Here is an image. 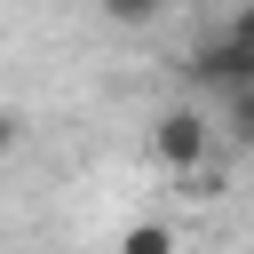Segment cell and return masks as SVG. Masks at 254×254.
Instances as JSON below:
<instances>
[{"instance_id": "cell-6", "label": "cell", "mask_w": 254, "mask_h": 254, "mask_svg": "<svg viewBox=\"0 0 254 254\" xmlns=\"http://www.w3.org/2000/svg\"><path fill=\"white\" fill-rule=\"evenodd\" d=\"M222 32H238V40H254V0H246V8H238V16L222 24Z\"/></svg>"}, {"instance_id": "cell-1", "label": "cell", "mask_w": 254, "mask_h": 254, "mask_svg": "<svg viewBox=\"0 0 254 254\" xmlns=\"http://www.w3.org/2000/svg\"><path fill=\"white\" fill-rule=\"evenodd\" d=\"M151 159L175 167V175H206V159H214V119H206L198 103H167V111L151 119Z\"/></svg>"}, {"instance_id": "cell-4", "label": "cell", "mask_w": 254, "mask_h": 254, "mask_svg": "<svg viewBox=\"0 0 254 254\" xmlns=\"http://www.w3.org/2000/svg\"><path fill=\"white\" fill-rule=\"evenodd\" d=\"M119 246H127V254H167V246H183V230H175V222H135Z\"/></svg>"}, {"instance_id": "cell-2", "label": "cell", "mask_w": 254, "mask_h": 254, "mask_svg": "<svg viewBox=\"0 0 254 254\" xmlns=\"http://www.w3.org/2000/svg\"><path fill=\"white\" fill-rule=\"evenodd\" d=\"M190 79H198V87H214V95H238V87H254V40H238V32H214V40L190 56Z\"/></svg>"}, {"instance_id": "cell-3", "label": "cell", "mask_w": 254, "mask_h": 254, "mask_svg": "<svg viewBox=\"0 0 254 254\" xmlns=\"http://www.w3.org/2000/svg\"><path fill=\"white\" fill-rule=\"evenodd\" d=\"M95 8H103V24H127V32H143V24L167 16V0H95Z\"/></svg>"}, {"instance_id": "cell-5", "label": "cell", "mask_w": 254, "mask_h": 254, "mask_svg": "<svg viewBox=\"0 0 254 254\" xmlns=\"http://www.w3.org/2000/svg\"><path fill=\"white\" fill-rule=\"evenodd\" d=\"M230 135L254 151V87H238V95H230Z\"/></svg>"}]
</instances>
